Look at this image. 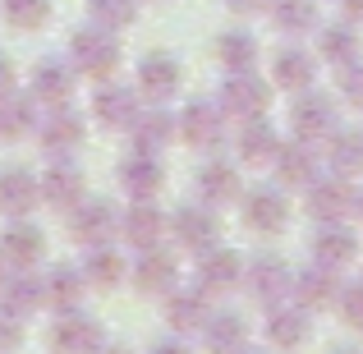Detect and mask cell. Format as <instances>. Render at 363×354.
I'll use <instances>...</instances> for the list:
<instances>
[{"label": "cell", "mask_w": 363, "mask_h": 354, "mask_svg": "<svg viewBox=\"0 0 363 354\" xmlns=\"http://www.w3.org/2000/svg\"><path fill=\"white\" fill-rule=\"evenodd\" d=\"M225 5H230L235 14H262V9L272 5V0H225Z\"/></svg>", "instance_id": "obj_47"}, {"label": "cell", "mask_w": 363, "mask_h": 354, "mask_svg": "<svg viewBox=\"0 0 363 354\" xmlns=\"http://www.w3.org/2000/svg\"><path fill=\"white\" fill-rule=\"evenodd\" d=\"M33 138L42 143L46 157H74V152L83 148V138H88V124H83V116L69 111V106H46Z\"/></svg>", "instance_id": "obj_6"}, {"label": "cell", "mask_w": 363, "mask_h": 354, "mask_svg": "<svg viewBox=\"0 0 363 354\" xmlns=\"http://www.w3.org/2000/svg\"><path fill=\"white\" fill-rule=\"evenodd\" d=\"M203 341H207V354H240L248 345V322L240 318V313L212 309V318L203 322Z\"/></svg>", "instance_id": "obj_35"}, {"label": "cell", "mask_w": 363, "mask_h": 354, "mask_svg": "<svg viewBox=\"0 0 363 354\" xmlns=\"http://www.w3.org/2000/svg\"><path fill=\"white\" fill-rule=\"evenodd\" d=\"M340 18H350V23H363V0H340Z\"/></svg>", "instance_id": "obj_48"}, {"label": "cell", "mask_w": 363, "mask_h": 354, "mask_svg": "<svg viewBox=\"0 0 363 354\" xmlns=\"http://www.w3.org/2000/svg\"><path fill=\"white\" fill-rule=\"evenodd\" d=\"M299 309H308V313H322V309H331V304L340 299V272L336 267H322V262H313V267H303L299 276H294V294H290Z\"/></svg>", "instance_id": "obj_24"}, {"label": "cell", "mask_w": 363, "mask_h": 354, "mask_svg": "<svg viewBox=\"0 0 363 354\" xmlns=\"http://www.w3.org/2000/svg\"><path fill=\"white\" fill-rule=\"evenodd\" d=\"M340 318L350 322L354 331H363V281H354V285H340Z\"/></svg>", "instance_id": "obj_42"}, {"label": "cell", "mask_w": 363, "mask_h": 354, "mask_svg": "<svg viewBox=\"0 0 363 354\" xmlns=\"http://www.w3.org/2000/svg\"><path fill=\"white\" fill-rule=\"evenodd\" d=\"M308 331H313V313L299 309L294 299L267 309V341H272L276 350H299L303 341H308Z\"/></svg>", "instance_id": "obj_26"}, {"label": "cell", "mask_w": 363, "mask_h": 354, "mask_svg": "<svg viewBox=\"0 0 363 354\" xmlns=\"http://www.w3.org/2000/svg\"><path fill=\"white\" fill-rule=\"evenodd\" d=\"M290 124H294V138L322 148V143L340 129V111H336V101H331L327 92H313L308 88V92H299V101H294Z\"/></svg>", "instance_id": "obj_7"}, {"label": "cell", "mask_w": 363, "mask_h": 354, "mask_svg": "<svg viewBox=\"0 0 363 354\" xmlns=\"http://www.w3.org/2000/svg\"><path fill=\"white\" fill-rule=\"evenodd\" d=\"M221 226H216V207L207 203H184L170 212V235H175L179 248H189V253H203V248L221 244Z\"/></svg>", "instance_id": "obj_12"}, {"label": "cell", "mask_w": 363, "mask_h": 354, "mask_svg": "<svg viewBox=\"0 0 363 354\" xmlns=\"http://www.w3.org/2000/svg\"><path fill=\"white\" fill-rule=\"evenodd\" d=\"M124 133H129L133 152H147V157H161V152H166L170 143L179 138V120L170 116V111H161L157 101H152V111L143 106V111H138V120H133Z\"/></svg>", "instance_id": "obj_17"}, {"label": "cell", "mask_w": 363, "mask_h": 354, "mask_svg": "<svg viewBox=\"0 0 363 354\" xmlns=\"http://www.w3.org/2000/svg\"><path fill=\"white\" fill-rule=\"evenodd\" d=\"M331 354H363V350H354V345H345V350H331Z\"/></svg>", "instance_id": "obj_52"}, {"label": "cell", "mask_w": 363, "mask_h": 354, "mask_svg": "<svg viewBox=\"0 0 363 354\" xmlns=\"http://www.w3.org/2000/svg\"><path fill=\"white\" fill-rule=\"evenodd\" d=\"M354 216H359V226H363V189L354 194Z\"/></svg>", "instance_id": "obj_49"}, {"label": "cell", "mask_w": 363, "mask_h": 354, "mask_svg": "<svg viewBox=\"0 0 363 354\" xmlns=\"http://www.w3.org/2000/svg\"><path fill=\"white\" fill-rule=\"evenodd\" d=\"M194 281H198L203 294L221 299V294H230V290L244 285V258L235 253V248H221V244L203 248V253H198V267H194Z\"/></svg>", "instance_id": "obj_8"}, {"label": "cell", "mask_w": 363, "mask_h": 354, "mask_svg": "<svg viewBox=\"0 0 363 354\" xmlns=\"http://www.w3.org/2000/svg\"><path fill=\"white\" fill-rule=\"evenodd\" d=\"M179 138L198 152H216L225 143V111L216 101H189L179 116Z\"/></svg>", "instance_id": "obj_15"}, {"label": "cell", "mask_w": 363, "mask_h": 354, "mask_svg": "<svg viewBox=\"0 0 363 354\" xmlns=\"http://www.w3.org/2000/svg\"><path fill=\"white\" fill-rule=\"evenodd\" d=\"M147 354H194V350H189V345H184V341H175V336H166V341H157V345H152Z\"/></svg>", "instance_id": "obj_46"}, {"label": "cell", "mask_w": 363, "mask_h": 354, "mask_svg": "<svg viewBox=\"0 0 363 354\" xmlns=\"http://www.w3.org/2000/svg\"><path fill=\"white\" fill-rule=\"evenodd\" d=\"M240 212H244V226L257 235H281L290 226V198H285L281 184H257V189H244L240 194Z\"/></svg>", "instance_id": "obj_5"}, {"label": "cell", "mask_w": 363, "mask_h": 354, "mask_svg": "<svg viewBox=\"0 0 363 354\" xmlns=\"http://www.w3.org/2000/svg\"><path fill=\"white\" fill-rule=\"evenodd\" d=\"M235 152H240L244 166H272L276 152H281V133H276V124L262 120H244L240 124V138H235Z\"/></svg>", "instance_id": "obj_32"}, {"label": "cell", "mask_w": 363, "mask_h": 354, "mask_svg": "<svg viewBox=\"0 0 363 354\" xmlns=\"http://www.w3.org/2000/svg\"><path fill=\"white\" fill-rule=\"evenodd\" d=\"M340 97H345L354 111H363V60H354V65L340 70Z\"/></svg>", "instance_id": "obj_43"}, {"label": "cell", "mask_w": 363, "mask_h": 354, "mask_svg": "<svg viewBox=\"0 0 363 354\" xmlns=\"http://www.w3.org/2000/svg\"><path fill=\"white\" fill-rule=\"evenodd\" d=\"M23 341V318H14L9 309H0V354H14Z\"/></svg>", "instance_id": "obj_44"}, {"label": "cell", "mask_w": 363, "mask_h": 354, "mask_svg": "<svg viewBox=\"0 0 363 354\" xmlns=\"http://www.w3.org/2000/svg\"><path fill=\"white\" fill-rule=\"evenodd\" d=\"M37 203H42V184H37L33 170H23V166L0 170V212L5 216H33Z\"/></svg>", "instance_id": "obj_31"}, {"label": "cell", "mask_w": 363, "mask_h": 354, "mask_svg": "<svg viewBox=\"0 0 363 354\" xmlns=\"http://www.w3.org/2000/svg\"><path fill=\"white\" fill-rule=\"evenodd\" d=\"M318 83V55L303 51V46H281L272 65V88H285V92H308Z\"/></svg>", "instance_id": "obj_29"}, {"label": "cell", "mask_w": 363, "mask_h": 354, "mask_svg": "<svg viewBox=\"0 0 363 354\" xmlns=\"http://www.w3.org/2000/svg\"><path fill=\"white\" fill-rule=\"evenodd\" d=\"M240 354H262V350H248V345H244V350H240Z\"/></svg>", "instance_id": "obj_53"}, {"label": "cell", "mask_w": 363, "mask_h": 354, "mask_svg": "<svg viewBox=\"0 0 363 354\" xmlns=\"http://www.w3.org/2000/svg\"><path fill=\"white\" fill-rule=\"evenodd\" d=\"M179 83H184V70H179V60L170 51H152L138 60V92L143 101H170L179 92Z\"/></svg>", "instance_id": "obj_16"}, {"label": "cell", "mask_w": 363, "mask_h": 354, "mask_svg": "<svg viewBox=\"0 0 363 354\" xmlns=\"http://www.w3.org/2000/svg\"><path fill=\"white\" fill-rule=\"evenodd\" d=\"M120 194L129 203H143V198H157L166 189V166L161 157H147V152H133L129 161H120Z\"/></svg>", "instance_id": "obj_22"}, {"label": "cell", "mask_w": 363, "mask_h": 354, "mask_svg": "<svg viewBox=\"0 0 363 354\" xmlns=\"http://www.w3.org/2000/svg\"><path fill=\"white\" fill-rule=\"evenodd\" d=\"M37 101L33 97H23V92H5L0 97V138L5 143H18V138H33L37 133Z\"/></svg>", "instance_id": "obj_36"}, {"label": "cell", "mask_w": 363, "mask_h": 354, "mask_svg": "<svg viewBox=\"0 0 363 354\" xmlns=\"http://www.w3.org/2000/svg\"><path fill=\"white\" fill-rule=\"evenodd\" d=\"M42 290H46V309H55V313H74V309H83V294H88V276H83V267L55 262L51 272L42 276Z\"/></svg>", "instance_id": "obj_28"}, {"label": "cell", "mask_w": 363, "mask_h": 354, "mask_svg": "<svg viewBox=\"0 0 363 354\" xmlns=\"http://www.w3.org/2000/svg\"><path fill=\"white\" fill-rule=\"evenodd\" d=\"M88 14H92V23L124 33L129 23H138V0H88Z\"/></svg>", "instance_id": "obj_41"}, {"label": "cell", "mask_w": 363, "mask_h": 354, "mask_svg": "<svg viewBox=\"0 0 363 354\" xmlns=\"http://www.w3.org/2000/svg\"><path fill=\"white\" fill-rule=\"evenodd\" d=\"M170 231V216L157 207V198H143V203H129L120 212V235L129 239L133 248H152V244H161Z\"/></svg>", "instance_id": "obj_21"}, {"label": "cell", "mask_w": 363, "mask_h": 354, "mask_svg": "<svg viewBox=\"0 0 363 354\" xmlns=\"http://www.w3.org/2000/svg\"><path fill=\"white\" fill-rule=\"evenodd\" d=\"M0 253L9 267H37L46 258L42 226H33L28 216H14V226H5V235H0Z\"/></svg>", "instance_id": "obj_27"}, {"label": "cell", "mask_w": 363, "mask_h": 354, "mask_svg": "<svg viewBox=\"0 0 363 354\" xmlns=\"http://www.w3.org/2000/svg\"><path fill=\"white\" fill-rule=\"evenodd\" d=\"M359 23H350V18H340V23H327L318 28V60L336 65V70H345V65L359 60Z\"/></svg>", "instance_id": "obj_34"}, {"label": "cell", "mask_w": 363, "mask_h": 354, "mask_svg": "<svg viewBox=\"0 0 363 354\" xmlns=\"http://www.w3.org/2000/svg\"><path fill=\"white\" fill-rule=\"evenodd\" d=\"M267 14H272L276 33L285 37H303L318 28V0H272L267 5Z\"/></svg>", "instance_id": "obj_37"}, {"label": "cell", "mask_w": 363, "mask_h": 354, "mask_svg": "<svg viewBox=\"0 0 363 354\" xmlns=\"http://www.w3.org/2000/svg\"><path fill=\"white\" fill-rule=\"evenodd\" d=\"M65 216H69V239L83 244V248L116 244V235H120V212L106 198H83V203H74Z\"/></svg>", "instance_id": "obj_3"}, {"label": "cell", "mask_w": 363, "mask_h": 354, "mask_svg": "<svg viewBox=\"0 0 363 354\" xmlns=\"http://www.w3.org/2000/svg\"><path fill=\"white\" fill-rule=\"evenodd\" d=\"M97 354H133V350H124V345H101Z\"/></svg>", "instance_id": "obj_50"}, {"label": "cell", "mask_w": 363, "mask_h": 354, "mask_svg": "<svg viewBox=\"0 0 363 354\" xmlns=\"http://www.w3.org/2000/svg\"><path fill=\"white\" fill-rule=\"evenodd\" d=\"M216 106L225 111V120H262L272 106V83H262L253 70L244 74H225L221 92H216Z\"/></svg>", "instance_id": "obj_2"}, {"label": "cell", "mask_w": 363, "mask_h": 354, "mask_svg": "<svg viewBox=\"0 0 363 354\" xmlns=\"http://www.w3.org/2000/svg\"><path fill=\"white\" fill-rule=\"evenodd\" d=\"M74 83H79V74H74L69 60H37L33 65V83H28V97H33L37 106H69Z\"/></svg>", "instance_id": "obj_18"}, {"label": "cell", "mask_w": 363, "mask_h": 354, "mask_svg": "<svg viewBox=\"0 0 363 354\" xmlns=\"http://www.w3.org/2000/svg\"><path fill=\"white\" fill-rule=\"evenodd\" d=\"M5 276H9V262H5V253H0V281H5Z\"/></svg>", "instance_id": "obj_51"}, {"label": "cell", "mask_w": 363, "mask_h": 354, "mask_svg": "<svg viewBox=\"0 0 363 354\" xmlns=\"http://www.w3.org/2000/svg\"><path fill=\"white\" fill-rule=\"evenodd\" d=\"M240 194H244L240 166L212 157L203 170H198V203H207V207H230V203H240Z\"/></svg>", "instance_id": "obj_25"}, {"label": "cell", "mask_w": 363, "mask_h": 354, "mask_svg": "<svg viewBox=\"0 0 363 354\" xmlns=\"http://www.w3.org/2000/svg\"><path fill=\"white\" fill-rule=\"evenodd\" d=\"M216 60H221L225 74L257 70V42L248 33H221V37H216Z\"/></svg>", "instance_id": "obj_39"}, {"label": "cell", "mask_w": 363, "mask_h": 354, "mask_svg": "<svg viewBox=\"0 0 363 354\" xmlns=\"http://www.w3.org/2000/svg\"><path fill=\"white\" fill-rule=\"evenodd\" d=\"M37 184H42V203H51L55 212H69L74 203L88 198V175L69 157H51V166L37 175Z\"/></svg>", "instance_id": "obj_11"}, {"label": "cell", "mask_w": 363, "mask_h": 354, "mask_svg": "<svg viewBox=\"0 0 363 354\" xmlns=\"http://www.w3.org/2000/svg\"><path fill=\"white\" fill-rule=\"evenodd\" d=\"M322 161H327L331 175H345V179L363 175V129H336L322 143Z\"/></svg>", "instance_id": "obj_33"}, {"label": "cell", "mask_w": 363, "mask_h": 354, "mask_svg": "<svg viewBox=\"0 0 363 354\" xmlns=\"http://www.w3.org/2000/svg\"><path fill=\"white\" fill-rule=\"evenodd\" d=\"M143 111V92L129 83H106L101 79L97 97H92V120H101L106 129H129Z\"/></svg>", "instance_id": "obj_19"}, {"label": "cell", "mask_w": 363, "mask_h": 354, "mask_svg": "<svg viewBox=\"0 0 363 354\" xmlns=\"http://www.w3.org/2000/svg\"><path fill=\"white\" fill-rule=\"evenodd\" d=\"M69 65H74V74H83V79H116V70H120V42H116V33L111 28H101V23H88V28H79V33L69 37Z\"/></svg>", "instance_id": "obj_1"}, {"label": "cell", "mask_w": 363, "mask_h": 354, "mask_svg": "<svg viewBox=\"0 0 363 354\" xmlns=\"http://www.w3.org/2000/svg\"><path fill=\"white\" fill-rule=\"evenodd\" d=\"M303 207H308L313 221H345L354 216V184L345 175H318L308 189H303Z\"/></svg>", "instance_id": "obj_9"}, {"label": "cell", "mask_w": 363, "mask_h": 354, "mask_svg": "<svg viewBox=\"0 0 363 354\" xmlns=\"http://www.w3.org/2000/svg\"><path fill=\"white\" fill-rule=\"evenodd\" d=\"M272 170H276V184L290 194V189H308L313 179L322 175V152L313 148V143H303V138H294V143H281V152H276V161H272Z\"/></svg>", "instance_id": "obj_13"}, {"label": "cell", "mask_w": 363, "mask_h": 354, "mask_svg": "<svg viewBox=\"0 0 363 354\" xmlns=\"http://www.w3.org/2000/svg\"><path fill=\"white\" fill-rule=\"evenodd\" d=\"M212 318V294H203L194 285V290H170L166 294V322L175 336H184V331H203V322Z\"/></svg>", "instance_id": "obj_30"}, {"label": "cell", "mask_w": 363, "mask_h": 354, "mask_svg": "<svg viewBox=\"0 0 363 354\" xmlns=\"http://www.w3.org/2000/svg\"><path fill=\"white\" fill-rule=\"evenodd\" d=\"M83 276H88V285H97V290H116L124 276H129V262L116 253V244H97V248H88Z\"/></svg>", "instance_id": "obj_38"}, {"label": "cell", "mask_w": 363, "mask_h": 354, "mask_svg": "<svg viewBox=\"0 0 363 354\" xmlns=\"http://www.w3.org/2000/svg\"><path fill=\"white\" fill-rule=\"evenodd\" d=\"M129 281H133V290H138V294H161V299H166V294L179 285L175 253H166L161 244L138 248V258L129 262Z\"/></svg>", "instance_id": "obj_10"}, {"label": "cell", "mask_w": 363, "mask_h": 354, "mask_svg": "<svg viewBox=\"0 0 363 354\" xmlns=\"http://www.w3.org/2000/svg\"><path fill=\"white\" fill-rule=\"evenodd\" d=\"M101 345H106V327L83 309L60 313V322L51 327V350L55 354H97Z\"/></svg>", "instance_id": "obj_14"}, {"label": "cell", "mask_w": 363, "mask_h": 354, "mask_svg": "<svg viewBox=\"0 0 363 354\" xmlns=\"http://www.w3.org/2000/svg\"><path fill=\"white\" fill-rule=\"evenodd\" d=\"M14 83H18L14 60H9V55H0V97H5V92H14Z\"/></svg>", "instance_id": "obj_45"}, {"label": "cell", "mask_w": 363, "mask_h": 354, "mask_svg": "<svg viewBox=\"0 0 363 354\" xmlns=\"http://www.w3.org/2000/svg\"><path fill=\"white\" fill-rule=\"evenodd\" d=\"M308 248H313V262L345 272V267L359 262V231H350L345 221H322Z\"/></svg>", "instance_id": "obj_20"}, {"label": "cell", "mask_w": 363, "mask_h": 354, "mask_svg": "<svg viewBox=\"0 0 363 354\" xmlns=\"http://www.w3.org/2000/svg\"><path fill=\"white\" fill-rule=\"evenodd\" d=\"M0 14L18 33H37L51 23V0H0Z\"/></svg>", "instance_id": "obj_40"}, {"label": "cell", "mask_w": 363, "mask_h": 354, "mask_svg": "<svg viewBox=\"0 0 363 354\" xmlns=\"http://www.w3.org/2000/svg\"><path fill=\"white\" fill-rule=\"evenodd\" d=\"M244 294L253 304H262V309H276V304H285L294 294V272L290 262H281V258H253V262H244Z\"/></svg>", "instance_id": "obj_4"}, {"label": "cell", "mask_w": 363, "mask_h": 354, "mask_svg": "<svg viewBox=\"0 0 363 354\" xmlns=\"http://www.w3.org/2000/svg\"><path fill=\"white\" fill-rule=\"evenodd\" d=\"M0 309H9L14 318H33V313L46 309V290L42 276L33 267H9V276L0 281Z\"/></svg>", "instance_id": "obj_23"}]
</instances>
